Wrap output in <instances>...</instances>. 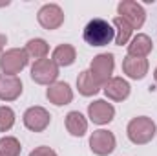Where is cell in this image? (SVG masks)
<instances>
[{"label": "cell", "mask_w": 157, "mask_h": 156, "mask_svg": "<svg viewBox=\"0 0 157 156\" xmlns=\"http://www.w3.org/2000/svg\"><path fill=\"white\" fill-rule=\"evenodd\" d=\"M26 53L29 59H35V61H42L48 57L49 53V46L44 39H29L26 42Z\"/></svg>", "instance_id": "cell-19"}, {"label": "cell", "mask_w": 157, "mask_h": 156, "mask_svg": "<svg viewBox=\"0 0 157 156\" xmlns=\"http://www.w3.org/2000/svg\"><path fill=\"white\" fill-rule=\"evenodd\" d=\"M6 44H7V37L0 33V55L4 53V48H6Z\"/></svg>", "instance_id": "cell-24"}, {"label": "cell", "mask_w": 157, "mask_h": 156, "mask_svg": "<svg viewBox=\"0 0 157 156\" xmlns=\"http://www.w3.org/2000/svg\"><path fill=\"white\" fill-rule=\"evenodd\" d=\"M117 140L113 136V132L106 130V129H99L90 136V149L91 153L97 156H108L115 151Z\"/></svg>", "instance_id": "cell-6"}, {"label": "cell", "mask_w": 157, "mask_h": 156, "mask_svg": "<svg viewBox=\"0 0 157 156\" xmlns=\"http://www.w3.org/2000/svg\"><path fill=\"white\" fill-rule=\"evenodd\" d=\"M15 125V112L11 107H0V132L11 130Z\"/></svg>", "instance_id": "cell-22"}, {"label": "cell", "mask_w": 157, "mask_h": 156, "mask_svg": "<svg viewBox=\"0 0 157 156\" xmlns=\"http://www.w3.org/2000/svg\"><path fill=\"white\" fill-rule=\"evenodd\" d=\"M59 77V66L53 63V59H42V61H35L31 66V79L39 84H53L57 83Z\"/></svg>", "instance_id": "cell-7"}, {"label": "cell", "mask_w": 157, "mask_h": 156, "mask_svg": "<svg viewBox=\"0 0 157 156\" xmlns=\"http://www.w3.org/2000/svg\"><path fill=\"white\" fill-rule=\"evenodd\" d=\"M117 11H119V17L124 18L132 26V30H141L143 24H144V20H146V13H144L143 6L137 4V2H133V0H122V2H119Z\"/></svg>", "instance_id": "cell-5"}, {"label": "cell", "mask_w": 157, "mask_h": 156, "mask_svg": "<svg viewBox=\"0 0 157 156\" xmlns=\"http://www.w3.org/2000/svg\"><path fill=\"white\" fill-rule=\"evenodd\" d=\"M37 18H39V24L44 30H48V31L59 30L64 24V11L57 4H44L39 9Z\"/></svg>", "instance_id": "cell-8"}, {"label": "cell", "mask_w": 157, "mask_h": 156, "mask_svg": "<svg viewBox=\"0 0 157 156\" xmlns=\"http://www.w3.org/2000/svg\"><path fill=\"white\" fill-rule=\"evenodd\" d=\"M113 68H115V57H113V53H99V55L93 57V61L90 64L91 76L97 79V83L101 86H104L112 79Z\"/></svg>", "instance_id": "cell-4"}, {"label": "cell", "mask_w": 157, "mask_h": 156, "mask_svg": "<svg viewBox=\"0 0 157 156\" xmlns=\"http://www.w3.org/2000/svg\"><path fill=\"white\" fill-rule=\"evenodd\" d=\"M154 48V42L148 35L144 33H137L133 39L130 40L128 44V55L130 57H141V59H146V55L152 51Z\"/></svg>", "instance_id": "cell-15"}, {"label": "cell", "mask_w": 157, "mask_h": 156, "mask_svg": "<svg viewBox=\"0 0 157 156\" xmlns=\"http://www.w3.org/2000/svg\"><path fill=\"white\" fill-rule=\"evenodd\" d=\"M88 117L95 125H108L115 117V109L112 103L104 99H95L93 103L88 105Z\"/></svg>", "instance_id": "cell-10"}, {"label": "cell", "mask_w": 157, "mask_h": 156, "mask_svg": "<svg viewBox=\"0 0 157 156\" xmlns=\"http://www.w3.org/2000/svg\"><path fill=\"white\" fill-rule=\"evenodd\" d=\"M154 77H155V83H157V68H155V72H154Z\"/></svg>", "instance_id": "cell-25"}, {"label": "cell", "mask_w": 157, "mask_h": 156, "mask_svg": "<svg viewBox=\"0 0 157 156\" xmlns=\"http://www.w3.org/2000/svg\"><path fill=\"white\" fill-rule=\"evenodd\" d=\"M82 37L90 46L101 48V46H108L112 40H115V30L108 20L93 18L86 24V28L82 31Z\"/></svg>", "instance_id": "cell-1"}, {"label": "cell", "mask_w": 157, "mask_h": 156, "mask_svg": "<svg viewBox=\"0 0 157 156\" xmlns=\"http://www.w3.org/2000/svg\"><path fill=\"white\" fill-rule=\"evenodd\" d=\"M28 53L24 48H11L0 55V70L4 76H17L28 66Z\"/></svg>", "instance_id": "cell-3"}, {"label": "cell", "mask_w": 157, "mask_h": 156, "mask_svg": "<svg viewBox=\"0 0 157 156\" xmlns=\"http://www.w3.org/2000/svg\"><path fill=\"white\" fill-rule=\"evenodd\" d=\"M22 81L18 76L0 74V101H15L22 94Z\"/></svg>", "instance_id": "cell-12"}, {"label": "cell", "mask_w": 157, "mask_h": 156, "mask_svg": "<svg viewBox=\"0 0 157 156\" xmlns=\"http://www.w3.org/2000/svg\"><path fill=\"white\" fill-rule=\"evenodd\" d=\"M20 151H22V145L15 136L0 138V156H18Z\"/></svg>", "instance_id": "cell-21"}, {"label": "cell", "mask_w": 157, "mask_h": 156, "mask_svg": "<svg viewBox=\"0 0 157 156\" xmlns=\"http://www.w3.org/2000/svg\"><path fill=\"white\" fill-rule=\"evenodd\" d=\"M157 127L154 123V119L148 116H137L133 117L128 127H126V134L128 140L135 145H146L155 138Z\"/></svg>", "instance_id": "cell-2"}, {"label": "cell", "mask_w": 157, "mask_h": 156, "mask_svg": "<svg viewBox=\"0 0 157 156\" xmlns=\"http://www.w3.org/2000/svg\"><path fill=\"white\" fill-rule=\"evenodd\" d=\"M112 26H113V30H115V44H117V46H124V44H128V42L132 40L133 30H132V26H130L124 18L115 17L113 22H112Z\"/></svg>", "instance_id": "cell-20"}, {"label": "cell", "mask_w": 157, "mask_h": 156, "mask_svg": "<svg viewBox=\"0 0 157 156\" xmlns=\"http://www.w3.org/2000/svg\"><path fill=\"white\" fill-rule=\"evenodd\" d=\"M46 97L49 99V103H53L55 107H62V105H70L73 101V90L70 88L68 83L64 81H57L53 84L48 86L46 90Z\"/></svg>", "instance_id": "cell-11"}, {"label": "cell", "mask_w": 157, "mask_h": 156, "mask_svg": "<svg viewBox=\"0 0 157 156\" xmlns=\"http://www.w3.org/2000/svg\"><path fill=\"white\" fill-rule=\"evenodd\" d=\"M66 129H68V132L71 136L80 138V136H84L88 132V119L82 116L78 110H71L66 116Z\"/></svg>", "instance_id": "cell-17"}, {"label": "cell", "mask_w": 157, "mask_h": 156, "mask_svg": "<svg viewBox=\"0 0 157 156\" xmlns=\"http://www.w3.org/2000/svg\"><path fill=\"white\" fill-rule=\"evenodd\" d=\"M51 59H53V63L60 68V66H71L73 63H75V59H77V51H75V48L71 46V44H59L55 50H53V53H51Z\"/></svg>", "instance_id": "cell-16"}, {"label": "cell", "mask_w": 157, "mask_h": 156, "mask_svg": "<svg viewBox=\"0 0 157 156\" xmlns=\"http://www.w3.org/2000/svg\"><path fill=\"white\" fill-rule=\"evenodd\" d=\"M77 88H78V92H80L82 96L91 97V96L99 94V90H101L102 86L97 83V79L91 76L90 70H82V72L78 74V77H77Z\"/></svg>", "instance_id": "cell-18"}, {"label": "cell", "mask_w": 157, "mask_h": 156, "mask_svg": "<svg viewBox=\"0 0 157 156\" xmlns=\"http://www.w3.org/2000/svg\"><path fill=\"white\" fill-rule=\"evenodd\" d=\"M104 94L112 101H124L130 96V84L122 77H112L104 84Z\"/></svg>", "instance_id": "cell-14"}, {"label": "cell", "mask_w": 157, "mask_h": 156, "mask_svg": "<svg viewBox=\"0 0 157 156\" xmlns=\"http://www.w3.org/2000/svg\"><path fill=\"white\" fill-rule=\"evenodd\" d=\"M29 156H57V153H55L51 147H48V145H40L35 151H31Z\"/></svg>", "instance_id": "cell-23"}, {"label": "cell", "mask_w": 157, "mask_h": 156, "mask_svg": "<svg viewBox=\"0 0 157 156\" xmlns=\"http://www.w3.org/2000/svg\"><path fill=\"white\" fill-rule=\"evenodd\" d=\"M122 72L130 79H144V76L148 74V61L141 59V57H130L126 55L122 61Z\"/></svg>", "instance_id": "cell-13"}, {"label": "cell", "mask_w": 157, "mask_h": 156, "mask_svg": "<svg viewBox=\"0 0 157 156\" xmlns=\"http://www.w3.org/2000/svg\"><path fill=\"white\" fill-rule=\"evenodd\" d=\"M22 121H24V125H26L28 130H31V132H44L49 127L51 114L44 107H29L24 112Z\"/></svg>", "instance_id": "cell-9"}]
</instances>
